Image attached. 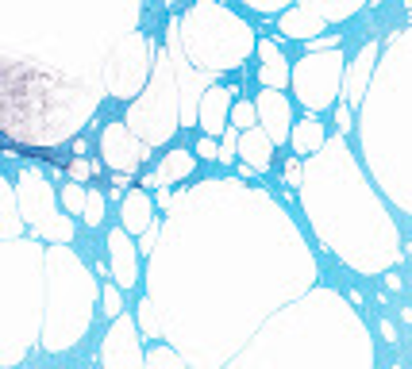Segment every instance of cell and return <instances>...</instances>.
<instances>
[{"label":"cell","instance_id":"3957f363","mask_svg":"<svg viewBox=\"0 0 412 369\" xmlns=\"http://www.w3.org/2000/svg\"><path fill=\"white\" fill-rule=\"evenodd\" d=\"M104 312H108V316H116V312H120V296H116L112 289L104 292Z\"/></svg>","mask_w":412,"mask_h":369},{"label":"cell","instance_id":"277c9868","mask_svg":"<svg viewBox=\"0 0 412 369\" xmlns=\"http://www.w3.org/2000/svg\"><path fill=\"white\" fill-rule=\"evenodd\" d=\"M381 334H386V343H397V331H393V323H389V319L381 323Z\"/></svg>","mask_w":412,"mask_h":369},{"label":"cell","instance_id":"6da1fadb","mask_svg":"<svg viewBox=\"0 0 412 369\" xmlns=\"http://www.w3.org/2000/svg\"><path fill=\"white\" fill-rule=\"evenodd\" d=\"M251 119H255V108L251 104H235V123L239 127H251Z\"/></svg>","mask_w":412,"mask_h":369},{"label":"cell","instance_id":"7a4b0ae2","mask_svg":"<svg viewBox=\"0 0 412 369\" xmlns=\"http://www.w3.org/2000/svg\"><path fill=\"white\" fill-rule=\"evenodd\" d=\"M197 154H201V158H216V142H212V139H201V142H197Z\"/></svg>","mask_w":412,"mask_h":369}]
</instances>
